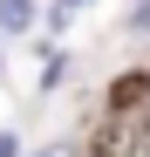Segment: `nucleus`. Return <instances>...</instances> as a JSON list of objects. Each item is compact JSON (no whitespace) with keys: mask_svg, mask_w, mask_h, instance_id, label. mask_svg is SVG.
I'll use <instances>...</instances> for the list:
<instances>
[{"mask_svg":"<svg viewBox=\"0 0 150 157\" xmlns=\"http://www.w3.org/2000/svg\"><path fill=\"white\" fill-rule=\"evenodd\" d=\"M143 150L150 137L130 109H109V123H96V137H89V157H143Z\"/></svg>","mask_w":150,"mask_h":157,"instance_id":"1","label":"nucleus"},{"mask_svg":"<svg viewBox=\"0 0 150 157\" xmlns=\"http://www.w3.org/2000/svg\"><path fill=\"white\" fill-rule=\"evenodd\" d=\"M130 102H150V75H123L109 89V109H130Z\"/></svg>","mask_w":150,"mask_h":157,"instance_id":"2","label":"nucleus"},{"mask_svg":"<svg viewBox=\"0 0 150 157\" xmlns=\"http://www.w3.org/2000/svg\"><path fill=\"white\" fill-rule=\"evenodd\" d=\"M0 28H7V34L28 28V0H0Z\"/></svg>","mask_w":150,"mask_h":157,"instance_id":"3","label":"nucleus"},{"mask_svg":"<svg viewBox=\"0 0 150 157\" xmlns=\"http://www.w3.org/2000/svg\"><path fill=\"white\" fill-rule=\"evenodd\" d=\"M82 7H96V0H62V7H55V21H75Z\"/></svg>","mask_w":150,"mask_h":157,"instance_id":"4","label":"nucleus"},{"mask_svg":"<svg viewBox=\"0 0 150 157\" xmlns=\"http://www.w3.org/2000/svg\"><path fill=\"white\" fill-rule=\"evenodd\" d=\"M41 157H75V150H41Z\"/></svg>","mask_w":150,"mask_h":157,"instance_id":"5","label":"nucleus"}]
</instances>
